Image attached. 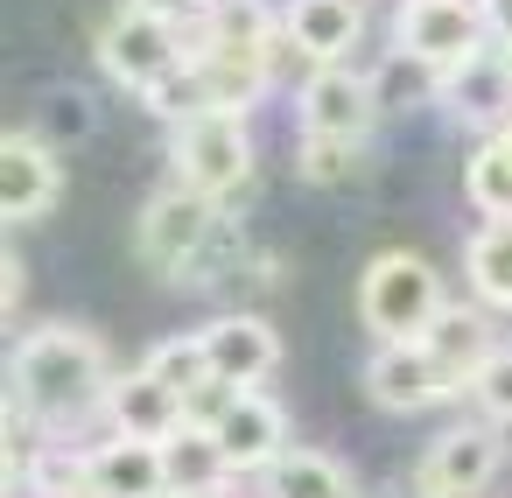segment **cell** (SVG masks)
I'll list each match as a JSON object with an SVG mask.
<instances>
[{"label":"cell","instance_id":"cell-1","mask_svg":"<svg viewBox=\"0 0 512 498\" xmlns=\"http://www.w3.org/2000/svg\"><path fill=\"white\" fill-rule=\"evenodd\" d=\"M106 400H113V365L92 330L50 323L8 351V407L22 421H36L43 435L85 428L92 414H106Z\"/></svg>","mask_w":512,"mask_h":498},{"label":"cell","instance_id":"cell-2","mask_svg":"<svg viewBox=\"0 0 512 498\" xmlns=\"http://www.w3.org/2000/svg\"><path fill=\"white\" fill-rule=\"evenodd\" d=\"M197 78L218 113H246L274 78V15L267 0H211L197 22Z\"/></svg>","mask_w":512,"mask_h":498},{"label":"cell","instance_id":"cell-3","mask_svg":"<svg viewBox=\"0 0 512 498\" xmlns=\"http://www.w3.org/2000/svg\"><path fill=\"white\" fill-rule=\"evenodd\" d=\"M442 309H449L442 302V274L421 253H379L358 274V316H365V330L379 344H421Z\"/></svg>","mask_w":512,"mask_h":498},{"label":"cell","instance_id":"cell-4","mask_svg":"<svg viewBox=\"0 0 512 498\" xmlns=\"http://www.w3.org/2000/svg\"><path fill=\"white\" fill-rule=\"evenodd\" d=\"M169 162H176V183H190L197 197L225 204L246 190L253 176V134H246V113H197L169 134Z\"/></svg>","mask_w":512,"mask_h":498},{"label":"cell","instance_id":"cell-5","mask_svg":"<svg viewBox=\"0 0 512 498\" xmlns=\"http://www.w3.org/2000/svg\"><path fill=\"white\" fill-rule=\"evenodd\" d=\"M393 50L428 64L435 78L484 57L491 50V29H484V8L477 0H400V15H393Z\"/></svg>","mask_w":512,"mask_h":498},{"label":"cell","instance_id":"cell-6","mask_svg":"<svg viewBox=\"0 0 512 498\" xmlns=\"http://www.w3.org/2000/svg\"><path fill=\"white\" fill-rule=\"evenodd\" d=\"M218 204L211 197H197L190 183H169V190H155L148 204H141V218H134V253L155 267V274H169V281H183L190 274V260L204 253V239L218 232Z\"/></svg>","mask_w":512,"mask_h":498},{"label":"cell","instance_id":"cell-7","mask_svg":"<svg viewBox=\"0 0 512 498\" xmlns=\"http://www.w3.org/2000/svg\"><path fill=\"white\" fill-rule=\"evenodd\" d=\"M99 64H106V78H120L127 92H162L183 64H190V50H183V29L176 22H162V15H148V8H127V15H113L106 22V36H99Z\"/></svg>","mask_w":512,"mask_h":498},{"label":"cell","instance_id":"cell-8","mask_svg":"<svg viewBox=\"0 0 512 498\" xmlns=\"http://www.w3.org/2000/svg\"><path fill=\"white\" fill-rule=\"evenodd\" d=\"M505 463V435L498 421H456L428 442V456L414 463V491L421 498H477Z\"/></svg>","mask_w":512,"mask_h":498},{"label":"cell","instance_id":"cell-9","mask_svg":"<svg viewBox=\"0 0 512 498\" xmlns=\"http://www.w3.org/2000/svg\"><path fill=\"white\" fill-rule=\"evenodd\" d=\"M295 120L302 134H330V141H365L379 120V85L344 71V64H316L295 92Z\"/></svg>","mask_w":512,"mask_h":498},{"label":"cell","instance_id":"cell-10","mask_svg":"<svg viewBox=\"0 0 512 498\" xmlns=\"http://www.w3.org/2000/svg\"><path fill=\"white\" fill-rule=\"evenodd\" d=\"M57 197H64L57 148L43 134H22L15 127L8 141H0V218H8V225H36V218L57 211Z\"/></svg>","mask_w":512,"mask_h":498},{"label":"cell","instance_id":"cell-11","mask_svg":"<svg viewBox=\"0 0 512 498\" xmlns=\"http://www.w3.org/2000/svg\"><path fill=\"white\" fill-rule=\"evenodd\" d=\"M365 393L386 407V414H421L435 400H449V372L428 358V344H379L372 365H365Z\"/></svg>","mask_w":512,"mask_h":498},{"label":"cell","instance_id":"cell-12","mask_svg":"<svg viewBox=\"0 0 512 498\" xmlns=\"http://www.w3.org/2000/svg\"><path fill=\"white\" fill-rule=\"evenodd\" d=\"M421 344H428V358L449 372V386H456V393H470V379L505 351V344H498V323H491V309H484V302H449V309L428 323V337H421Z\"/></svg>","mask_w":512,"mask_h":498},{"label":"cell","instance_id":"cell-13","mask_svg":"<svg viewBox=\"0 0 512 498\" xmlns=\"http://www.w3.org/2000/svg\"><path fill=\"white\" fill-rule=\"evenodd\" d=\"M85 491L92 498H169V456L162 442H134V435H113L85 456Z\"/></svg>","mask_w":512,"mask_h":498},{"label":"cell","instance_id":"cell-14","mask_svg":"<svg viewBox=\"0 0 512 498\" xmlns=\"http://www.w3.org/2000/svg\"><path fill=\"white\" fill-rule=\"evenodd\" d=\"M204 337V358H211V379H232V386H260L274 365H281V330L267 316H218L197 330Z\"/></svg>","mask_w":512,"mask_h":498},{"label":"cell","instance_id":"cell-15","mask_svg":"<svg viewBox=\"0 0 512 498\" xmlns=\"http://www.w3.org/2000/svg\"><path fill=\"white\" fill-rule=\"evenodd\" d=\"M211 435H218L232 477H239V470H274V463L288 456V414H281V400H267L260 386H246L239 407H232Z\"/></svg>","mask_w":512,"mask_h":498},{"label":"cell","instance_id":"cell-16","mask_svg":"<svg viewBox=\"0 0 512 498\" xmlns=\"http://www.w3.org/2000/svg\"><path fill=\"white\" fill-rule=\"evenodd\" d=\"M106 414H113V428H120V435H134V442H169V435H183V428H190L183 393H176L169 379H155L148 365H141V372H127V379H113Z\"/></svg>","mask_w":512,"mask_h":498},{"label":"cell","instance_id":"cell-17","mask_svg":"<svg viewBox=\"0 0 512 498\" xmlns=\"http://www.w3.org/2000/svg\"><path fill=\"white\" fill-rule=\"evenodd\" d=\"M281 36L309 57V64H344L365 36V8L358 0H288Z\"/></svg>","mask_w":512,"mask_h":498},{"label":"cell","instance_id":"cell-18","mask_svg":"<svg viewBox=\"0 0 512 498\" xmlns=\"http://www.w3.org/2000/svg\"><path fill=\"white\" fill-rule=\"evenodd\" d=\"M435 99H442L456 120H470V127H505V120H512V78H505V57L484 50V57L442 71Z\"/></svg>","mask_w":512,"mask_h":498},{"label":"cell","instance_id":"cell-19","mask_svg":"<svg viewBox=\"0 0 512 498\" xmlns=\"http://www.w3.org/2000/svg\"><path fill=\"white\" fill-rule=\"evenodd\" d=\"M463 197L484 211V218H512V120L491 127L470 162H463Z\"/></svg>","mask_w":512,"mask_h":498},{"label":"cell","instance_id":"cell-20","mask_svg":"<svg viewBox=\"0 0 512 498\" xmlns=\"http://www.w3.org/2000/svg\"><path fill=\"white\" fill-rule=\"evenodd\" d=\"M463 274H470V288H477L484 309H512V218H491V225L470 232Z\"/></svg>","mask_w":512,"mask_h":498},{"label":"cell","instance_id":"cell-21","mask_svg":"<svg viewBox=\"0 0 512 498\" xmlns=\"http://www.w3.org/2000/svg\"><path fill=\"white\" fill-rule=\"evenodd\" d=\"M267 498H351V470L330 449H288L267 470Z\"/></svg>","mask_w":512,"mask_h":498},{"label":"cell","instance_id":"cell-22","mask_svg":"<svg viewBox=\"0 0 512 498\" xmlns=\"http://www.w3.org/2000/svg\"><path fill=\"white\" fill-rule=\"evenodd\" d=\"M162 456H169V484H176V491H225V477H232V463H225V449H218L211 428L169 435Z\"/></svg>","mask_w":512,"mask_h":498},{"label":"cell","instance_id":"cell-23","mask_svg":"<svg viewBox=\"0 0 512 498\" xmlns=\"http://www.w3.org/2000/svg\"><path fill=\"white\" fill-rule=\"evenodd\" d=\"M232 274H246V225L225 211L218 218V232L204 239V253L190 260V274H183V288H225Z\"/></svg>","mask_w":512,"mask_h":498},{"label":"cell","instance_id":"cell-24","mask_svg":"<svg viewBox=\"0 0 512 498\" xmlns=\"http://www.w3.org/2000/svg\"><path fill=\"white\" fill-rule=\"evenodd\" d=\"M358 162H365V141H330V134H302V183H316V190H330V183H351L358 176Z\"/></svg>","mask_w":512,"mask_h":498},{"label":"cell","instance_id":"cell-25","mask_svg":"<svg viewBox=\"0 0 512 498\" xmlns=\"http://www.w3.org/2000/svg\"><path fill=\"white\" fill-rule=\"evenodd\" d=\"M148 372H155V379H169L176 393H190V386H204V379H211V358H204V337L190 330V337H169V344H155V351H148Z\"/></svg>","mask_w":512,"mask_h":498},{"label":"cell","instance_id":"cell-26","mask_svg":"<svg viewBox=\"0 0 512 498\" xmlns=\"http://www.w3.org/2000/svg\"><path fill=\"white\" fill-rule=\"evenodd\" d=\"M470 393H477V414L484 421H498V428H512V344L470 379Z\"/></svg>","mask_w":512,"mask_h":498},{"label":"cell","instance_id":"cell-27","mask_svg":"<svg viewBox=\"0 0 512 498\" xmlns=\"http://www.w3.org/2000/svg\"><path fill=\"white\" fill-rule=\"evenodd\" d=\"M239 393H246V386H232V379H204V386H190V393H183L190 428H218V421L239 407Z\"/></svg>","mask_w":512,"mask_h":498},{"label":"cell","instance_id":"cell-28","mask_svg":"<svg viewBox=\"0 0 512 498\" xmlns=\"http://www.w3.org/2000/svg\"><path fill=\"white\" fill-rule=\"evenodd\" d=\"M50 120H57L64 134H92V99H78V92H57V99H50Z\"/></svg>","mask_w":512,"mask_h":498},{"label":"cell","instance_id":"cell-29","mask_svg":"<svg viewBox=\"0 0 512 498\" xmlns=\"http://www.w3.org/2000/svg\"><path fill=\"white\" fill-rule=\"evenodd\" d=\"M134 8H148V15H162V22H204L211 15V0H134Z\"/></svg>","mask_w":512,"mask_h":498},{"label":"cell","instance_id":"cell-30","mask_svg":"<svg viewBox=\"0 0 512 498\" xmlns=\"http://www.w3.org/2000/svg\"><path fill=\"white\" fill-rule=\"evenodd\" d=\"M0 309H22V253H0Z\"/></svg>","mask_w":512,"mask_h":498},{"label":"cell","instance_id":"cell-31","mask_svg":"<svg viewBox=\"0 0 512 498\" xmlns=\"http://www.w3.org/2000/svg\"><path fill=\"white\" fill-rule=\"evenodd\" d=\"M484 8V29H491V43H512V0H477Z\"/></svg>","mask_w":512,"mask_h":498},{"label":"cell","instance_id":"cell-32","mask_svg":"<svg viewBox=\"0 0 512 498\" xmlns=\"http://www.w3.org/2000/svg\"><path fill=\"white\" fill-rule=\"evenodd\" d=\"M169 498H232V491H169Z\"/></svg>","mask_w":512,"mask_h":498},{"label":"cell","instance_id":"cell-33","mask_svg":"<svg viewBox=\"0 0 512 498\" xmlns=\"http://www.w3.org/2000/svg\"><path fill=\"white\" fill-rule=\"evenodd\" d=\"M498 57H505V78H512V43H498Z\"/></svg>","mask_w":512,"mask_h":498},{"label":"cell","instance_id":"cell-34","mask_svg":"<svg viewBox=\"0 0 512 498\" xmlns=\"http://www.w3.org/2000/svg\"><path fill=\"white\" fill-rule=\"evenodd\" d=\"M71 498H92V491H71Z\"/></svg>","mask_w":512,"mask_h":498}]
</instances>
